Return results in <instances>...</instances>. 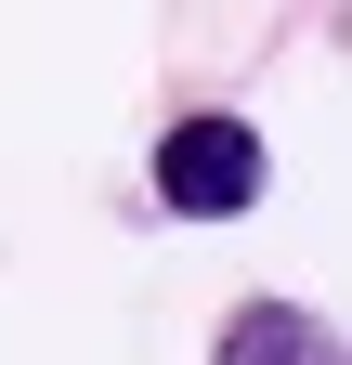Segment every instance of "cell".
Masks as SVG:
<instances>
[{"label":"cell","mask_w":352,"mask_h":365,"mask_svg":"<svg viewBox=\"0 0 352 365\" xmlns=\"http://www.w3.org/2000/svg\"><path fill=\"white\" fill-rule=\"evenodd\" d=\"M157 196L183 209V222H235V209H261V130H248V118H170Z\"/></svg>","instance_id":"1"},{"label":"cell","mask_w":352,"mask_h":365,"mask_svg":"<svg viewBox=\"0 0 352 365\" xmlns=\"http://www.w3.org/2000/svg\"><path fill=\"white\" fill-rule=\"evenodd\" d=\"M222 365H339V339L314 327V313H287V300H248L222 327Z\"/></svg>","instance_id":"2"}]
</instances>
